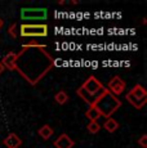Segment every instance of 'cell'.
<instances>
[{
	"instance_id": "cell-1",
	"label": "cell",
	"mask_w": 147,
	"mask_h": 148,
	"mask_svg": "<svg viewBox=\"0 0 147 148\" xmlns=\"http://www.w3.org/2000/svg\"><path fill=\"white\" fill-rule=\"evenodd\" d=\"M45 49L47 45H22V50L17 53L14 71H17L30 85H36L54 66V59Z\"/></svg>"
},
{
	"instance_id": "cell-2",
	"label": "cell",
	"mask_w": 147,
	"mask_h": 148,
	"mask_svg": "<svg viewBox=\"0 0 147 148\" xmlns=\"http://www.w3.org/2000/svg\"><path fill=\"white\" fill-rule=\"evenodd\" d=\"M104 89L106 88L103 86L102 82L95 76H89L85 80V82L76 90V94L80 97L89 107H92L97 102V99L103 94Z\"/></svg>"
},
{
	"instance_id": "cell-3",
	"label": "cell",
	"mask_w": 147,
	"mask_h": 148,
	"mask_svg": "<svg viewBox=\"0 0 147 148\" xmlns=\"http://www.w3.org/2000/svg\"><path fill=\"white\" fill-rule=\"evenodd\" d=\"M92 107H94L95 110L100 112L101 117L110 119V117H112V115L121 107V101L117 97L111 94L106 88L103 94L97 99V102H95Z\"/></svg>"
},
{
	"instance_id": "cell-4",
	"label": "cell",
	"mask_w": 147,
	"mask_h": 148,
	"mask_svg": "<svg viewBox=\"0 0 147 148\" xmlns=\"http://www.w3.org/2000/svg\"><path fill=\"white\" fill-rule=\"evenodd\" d=\"M22 38H45L48 35V25L45 23H22L19 27Z\"/></svg>"
},
{
	"instance_id": "cell-5",
	"label": "cell",
	"mask_w": 147,
	"mask_h": 148,
	"mask_svg": "<svg viewBox=\"0 0 147 148\" xmlns=\"http://www.w3.org/2000/svg\"><path fill=\"white\" fill-rule=\"evenodd\" d=\"M48 17V10L45 8H23L21 9V18L25 21H44Z\"/></svg>"
},
{
	"instance_id": "cell-6",
	"label": "cell",
	"mask_w": 147,
	"mask_h": 148,
	"mask_svg": "<svg viewBox=\"0 0 147 148\" xmlns=\"http://www.w3.org/2000/svg\"><path fill=\"white\" fill-rule=\"evenodd\" d=\"M107 90H109L111 94H114L115 97H117V95H120L121 93H124V90H125V82H124V80L120 76H114V77L109 81Z\"/></svg>"
},
{
	"instance_id": "cell-7",
	"label": "cell",
	"mask_w": 147,
	"mask_h": 148,
	"mask_svg": "<svg viewBox=\"0 0 147 148\" xmlns=\"http://www.w3.org/2000/svg\"><path fill=\"white\" fill-rule=\"evenodd\" d=\"M74 144H75L74 140L67 134H61L54 140V147L56 148H72Z\"/></svg>"
},
{
	"instance_id": "cell-8",
	"label": "cell",
	"mask_w": 147,
	"mask_h": 148,
	"mask_svg": "<svg viewBox=\"0 0 147 148\" xmlns=\"http://www.w3.org/2000/svg\"><path fill=\"white\" fill-rule=\"evenodd\" d=\"M3 143L5 144L7 148H19L22 144V140L16 133H10V134L3 140Z\"/></svg>"
},
{
	"instance_id": "cell-9",
	"label": "cell",
	"mask_w": 147,
	"mask_h": 148,
	"mask_svg": "<svg viewBox=\"0 0 147 148\" xmlns=\"http://www.w3.org/2000/svg\"><path fill=\"white\" fill-rule=\"evenodd\" d=\"M16 59H17V53L10 52V53H8L4 58H3L1 63H3V66H4V68L7 67L8 70L14 71V68H16Z\"/></svg>"
},
{
	"instance_id": "cell-10",
	"label": "cell",
	"mask_w": 147,
	"mask_h": 148,
	"mask_svg": "<svg viewBox=\"0 0 147 148\" xmlns=\"http://www.w3.org/2000/svg\"><path fill=\"white\" fill-rule=\"evenodd\" d=\"M125 99L128 101V103H131L132 106L134 108H137V110L143 108L145 107V104H146V102H147V99H138V98H135L134 95H132L131 93H126Z\"/></svg>"
},
{
	"instance_id": "cell-11",
	"label": "cell",
	"mask_w": 147,
	"mask_h": 148,
	"mask_svg": "<svg viewBox=\"0 0 147 148\" xmlns=\"http://www.w3.org/2000/svg\"><path fill=\"white\" fill-rule=\"evenodd\" d=\"M120 127V124L115 120V119L110 117V119H106V121L103 122V129L109 133H115L116 130Z\"/></svg>"
},
{
	"instance_id": "cell-12",
	"label": "cell",
	"mask_w": 147,
	"mask_h": 148,
	"mask_svg": "<svg viewBox=\"0 0 147 148\" xmlns=\"http://www.w3.org/2000/svg\"><path fill=\"white\" fill-rule=\"evenodd\" d=\"M129 93H131L132 95H134L135 98H138V99H147V92H146V89L142 86V85H139V84L134 85Z\"/></svg>"
},
{
	"instance_id": "cell-13",
	"label": "cell",
	"mask_w": 147,
	"mask_h": 148,
	"mask_svg": "<svg viewBox=\"0 0 147 148\" xmlns=\"http://www.w3.org/2000/svg\"><path fill=\"white\" fill-rule=\"evenodd\" d=\"M38 134L41 136V138L44 139V140H48V139H50L52 138V135H53V129H52V126L50 125H44V126H41L40 129H39V132H38Z\"/></svg>"
},
{
	"instance_id": "cell-14",
	"label": "cell",
	"mask_w": 147,
	"mask_h": 148,
	"mask_svg": "<svg viewBox=\"0 0 147 148\" xmlns=\"http://www.w3.org/2000/svg\"><path fill=\"white\" fill-rule=\"evenodd\" d=\"M54 101L57 102L58 104L63 106V104H66L67 102H69V94H67L66 92H63V90H59L58 93H56V95H54Z\"/></svg>"
},
{
	"instance_id": "cell-15",
	"label": "cell",
	"mask_w": 147,
	"mask_h": 148,
	"mask_svg": "<svg viewBox=\"0 0 147 148\" xmlns=\"http://www.w3.org/2000/svg\"><path fill=\"white\" fill-rule=\"evenodd\" d=\"M85 116L89 119L90 121H98V119L101 117L100 112H98L94 107H89L88 110H87V112H85Z\"/></svg>"
},
{
	"instance_id": "cell-16",
	"label": "cell",
	"mask_w": 147,
	"mask_h": 148,
	"mask_svg": "<svg viewBox=\"0 0 147 148\" xmlns=\"http://www.w3.org/2000/svg\"><path fill=\"white\" fill-rule=\"evenodd\" d=\"M87 129H88V132L90 134H97L101 130V124L98 121H90L88 124V126H87Z\"/></svg>"
},
{
	"instance_id": "cell-17",
	"label": "cell",
	"mask_w": 147,
	"mask_h": 148,
	"mask_svg": "<svg viewBox=\"0 0 147 148\" xmlns=\"http://www.w3.org/2000/svg\"><path fill=\"white\" fill-rule=\"evenodd\" d=\"M8 34H9V35L12 36L13 39L17 38V25H16V23H13L12 26L8 28Z\"/></svg>"
},
{
	"instance_id": "cell-18",
	"label": "cell",
	"mask_w": 147,
	"mask_h": 148,
	"mask_svg": "<svg viewBox=\"0 0 147 148\" xmlns=\"http://www.w3.org/2000/svg\"><path fill=\"white\" fill-rule=\"evenodd\" d=\"M138 144H139L142 148H147V134H143L142 136H139Z\"/></svg>"
},
{
	"instance_id": "cell-19",
	"label": "cell",
	"mask_w": 147,
	"mask_h": 148,
	"mask_svg": "<svg viewBox=\"0 0 147 148\" xmlns=\"http://www.w3.org/2000/svg\"><path fill=\"white\" fill-rule=\"evenodd\" d=\"M3 27H4V19H3L1 17H0V30H1Z\"/></svg>"
},
{
	"instance_id": "cell-20",
	"label": "cell",
	"mask_w": 147,
	"mask_h": 148,
	"mask_svg": "<svg viewBox=\"0 0 147 148\" xmlns=\"http://www.w3.org/2000/svg\"><path fill=\"white\" fill-rule=\"evenodd\" d=\"M4 70H5L4 66H3V63H1V62H0V75H1V73L4 72Z\"/></svg>"
}]
</instances>
